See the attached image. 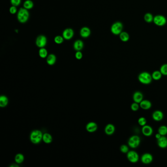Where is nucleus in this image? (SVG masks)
I'll return each instance as SVG.
<instances>
[{"label": "nucleus", "instance_id": "f257e3e1", "mask_svg": "<svg viewBox=\"0 0 167 167\" xmlns=\"http://www.w3.org/2000/svg\"><path fill=\"white\" fill-rule=\"evenodd\" d=\"M30 16L28 9L25 8H20L17 13V19L21 23L27 22Z\"/></svg>", "mask_w": 167, "mask_h": 167}, {"label": "nucleus", "instance_id": "f03ea898", "mask_svg": "<svg viewBox=\"0 0 167 167\" xmlns=\"http://www.w3.org/2000/svg\"><path fill=\"white\" fill-rule=\"evenodd\" d=\"M138 79L141 84L148 85L152 82V75L146 72H143L140 74Z\"/></svg>", "mask_w": 167, "mask_h": 167}, {"label": "nucleus", "instance_id": "7ed1b4c3", "mask_svg": "<svg viewBox=\"0 0 167 167\" xmlns=\"http://www.w3.org/2000/svg\"><path fill=\"white\" fill-rule=\"evenodd\" d=\"M30 140L34 144L40 143L43 138V134L41 131L39 130H34L30 134Z\"/></svg>", "mask_w": 167, "mask_h": 167}, {"label": "nucleus", "instance_id": "20e7f679", "mask_svg": "<svg viewBox=\"0 0 167 167\" xmlns=\"http://www.w3.org/2000/svg\"><path fill=\"white\" fill-rule=\"evenodd\" d=\"M141 139L139 136L137 135H133L129 138L128 140V145L132 148H137L140 145Z\"/></svg>", "mask_w": 167, "mask_h": 167}, {"label": "nucleus", "instance_id": "39448f33", "mask_svg": "<svg viewBox=\"0 0 167 167\" xmlns=\"http://www.w3.org/2000/svg\"><path fill=\"white\" fill-rule=\"evenodd\" d=\"M123 29V25L120 22H117L112 24L111 27V31L114 35H119Z\"/></svg>", "mask_w": 167, "mask_h": 167}, {"label": "nucleus", "instance_id": "423d86ee", "mask_svg": "<svg viewBox=\"0 0 167 167\" xmlns=\"http://www.w3.org/2000/svg\"><path fill=\"white\" fill-rule=\"evenodd\" d=\"M127 158L131 163H136L139 161V156L137 152L134 150H131L127 153Z\"/></svg>", "mask_w": 167, "mask_h": 167}, {"label": "nucleus", "instance_id": "0eeeda50", "mask_svg": "<svg viewBox=\"0 0 167 167\" xmlns=\"http://www.w3.org/2000/svg\"><path fill=\"white\" fill-rule=\"evenodd\" d=\"M153 22L158 26H163L167 23V19L165 16L161 15H158L154 17Z\"/></svg>", "mask_w": 167, "mask_h": 167}, {"label": "nucleus", "instance_id": "6e6552de", "mask_svg": "<svg viewBox=\"0 0 167 167\" xmlns=\"http://www.w3.org/2000/svg\"><path fill=\"white\" fill-rule=\"evenodd\" d=\"M47 43V38L43 35H40L37 37L35 41L36 45L40 48L45 47Z\"/></svg>", "mask_w": 167, "mask_h": 167}, {"label": "nucleus", "instance_id": "1a4fd4ad", "mask_svg": "<svg viewBox=\"0 0 167 167\" xmlns=\"http://www.w3.org/2000/svg\"><path fill=\"white\" fill-rule=\"evenodd\" d=\"M153 159V156L150 153H145L141 156V162L144 164H150L152 162Z\"/></svg>", "mask_w": 167, "mask_h": 167}, {"label": "nucleus", "instance_id": "9d476101", "mask_svg": "<svg viewBox=\"0 0 167 167\" xmlns=\"http://www.w3.org/2000/svg\"><path fill=\"white\" fill-rule=\"evenodd\" d=\"M74 35V31L72 28H67L63 31L62 36L64 39L70 40L73 38Z\"/></svg>", "mask_w": 167, "mask_h": 167}, {"label": "nucleus", "instance_id": "9b49d317", "mask_svg": "<svg viewBox=\"0 0 167 167\" xmlns=\"http://www.w3.org/2000/svg\"><path fill=\"white\" fill-rule=\"evenodd\" d=\"M153 129L150 125H145L142 129V132L144 136L150 137L153 134Z\"/></svg>", "mask_w": 167, "mask_h": 167}, {"label": "nucleus", "instance_id": "f8f14e48", "mask_svg": "<svg viewBox=\"0 0 167 167\" xmlns=\"http://www.w3.org/2000/svg\"><path fill=\"white\" fill-rule=\"evenodd\" d=\"M152 117L153 120L156 122H160L163 120L164 118L163 113L160 110H156L152 113Z\"/></svg>", "mask_w": 167, "mask_h": 167}, {"label": "nucleus", "instance_id": "ddd939ff", "mask_svg": "<svg viewBox=\"0 0 167 167\" xmlns=\"http://www.w3.org/2000/svg\"><path fill=\"white\" fill-rule=\"evenodd\" d=\"M143 94L140 91H136L134 92L133 95V99L134 102L140 103L143 100Z\"/></svg>", "mask_w": 167, "mask_h": 167}, {"label": "nucleus", "instance_id": "4468645a", "mask_svg": "<svg viewBox=\"0 0 167 167\" xmlns=\"http://www.w3.org/2000/svg\"><path fill=\"white\" fill-rule=\"evenodd\" d=\"M157 144L161 148H167V138L165 136H162L157 140Z\"/></svg>", "mask_w": 167, "mask_h": 167}, {"label": "nucleus", "instance_id": "2eb2a0df", "mask_svg": "<svg viewBox=\"0 0 167 167\" xmlns=\"http://www.w3.org/2000/svg\"><path fill=\"white\" fill-rule=\"evenodd\" d=\"M86 129L88 132L93 133L95 132L97 129V124L95 122H90L87 124L86 126Z\"/></svg>", "mask_w": 167, "mask_h": 167}, {"label": "nucleus", "instance_id": "dca6fc26", "mask_svg": "<svg viewBox=\"0 0 167 167\" xmlns=\"http://www.w3.org/2000/svg\"><path fill=\"white\" fill-rule=\"evenodd\" d=\"M140 107L144 110H148L152 107V103L150 101L146 99H143L140 103Z\"/></svg>", "mask_w": 167, "mask_h": 167}, {"label": "nucleus", "instance_id": "f3484780", "mask_svg": "<svg viewBox=\"0 0 167 167\" xmlns=\"http://www.w3.org/2000/svg\"><path fill=\"white\" fill-rule=\"evenodd\" d=\"M115 131V127L113 124H107L105 127V132L108 135H111L114 133Z\"/></svg>", "mask_w": 167, "mask_h": 167}, {"label": "nucleus", "instance_id": "a211bd4d", "mask_svg": "<svg viewBox=\"0 0 167 167\" xmlns=\"http://www.w3.org/2000/svg\"><path fill=\"white\" fill-rule=\"evenodd\" d=\"M91 30L89 28L85 27L81 28L80 35L83 38H87L90 35Z\"/></svg>", "mask_w": 167, "mask_h": 167}, {"label": "nucleus", "instance_id": "6ab92c4d", "mask_svg": "<svg viewBox=\"0 0 167 167\" xmlns=\"http://www.w3.org/2000/svg\"><path fill=\"white\" fill-rule=\"evenodd\" d=\"M84 46V42L80 40H77L74 42L73 45L74 49L76 51H80L83 49Z\"/></svg>", "mask_w": 167, "mask_h": 167}, {"label": "nucleus", "instance_id": "aec40b11", "mask_svg": "<svg viewBox=\"0 0 167 167\" xmlns=\"http://www.w3.org/2000/svg\"><path fill=\"white\" fill-rule=\"evenodd\" d=\"M56 56L54 54H49L47 58V63L49 65H53L56 63Z\"/></svg>", "mask_w": 167, "mask_h": 167}, {"label": "nucleus", "instance_id": "412c9836", "mask_svg": "<svg viewBox=\"0 0 167 167\" xmlns=\"http://www.w3.org/2000/svg\"><path fill=\"white\" fill-rule=\"evenodd\" d=\"M9 103V99L7 97L2 95L0 97V106L1 107H5Z\"/></svg>", "mask_w": 167, "mask_h": 167}, {"label": "nucleus", "instance_id": "4be33fe9", "mask_svg": "<svg viewBox=\"0 0 167 167\" xmlns=\"http://www.w3.org/2000/svg\"><path fill=\"white\" fill-rule=\"evenodd\" d=\"M42 140L46 144H50V143H51L52 142V136L51 134L48 133H44L43 135Z\"/></svg>", "mask_w": 167, "mask_h": 167}, {"label": "nucleus", "instance_id": "5701e85b", "mask_svg": "<svg viewBox=\"0 0 167 167\" xmlns=\"http://www.w3.org/2000/svg\"><path fill=\"white\" fill-rule=\"evenodd\" d=\"M119 37L121 40L123 42H127L129 39V33L125 31H122V32L119 34Z\"/></svg>", "mask_w": 167, "mask_h": 167}, {"label": "nucleus", "instance_id": "b1692460", "mask_svg": "<svg viewBox=\"0 0 167 167\" xmlns=\"http://www.w3.org/2000/svg\"><path fill=\"white\" fill-rule=\"evenodd\" d=\"M162 75L160 71H155L152 73V79L154 80H158L161 78Z\"/></svg>", "mask_w": 167, "mask_h": 167}, {"label": "nucleus", "instance_id": "393cba45", "mask_svg": "<svg viewBox=\"0 0 167 167\" xmlns=\"http://www.w3.org/2000/svg\"><path fill=\"white\" fill-rule=\"evenodd\" d=\"M158 132L162 136H166L167 134V127L166 125H161L159 127Z\"/></svg>", "mask_w": 167, "mask_h": 167}, {"label": "nucleus", "instance_id": "a878e982", "mask_svg": "<svg viewBox=\"0 0 167 167\" xmlns=\"http://www.w3.org/2000/svg\"><path fill=\"white\" fill-rule=\"evenodd\" d=\"M24 156L21 153H18L15 157V161L18 164L22 163L24 161Z\"/></svg>", "mask_w": 167, "mask_h": 167}, {"label": "nucleus", "instance_id": "bb28decb", "mask_svg": "<svg viewBox=\"0 0 167 167\" xmlns=\"http://www.w3.org/2000/svg\"><path fill=\"white\" fill-rule=\"evenodd\" d=\"M24 7L27 9H32L33 7V2L31 1V0H26L24 3L23 5Z\"/></svg>", "mask_w": 167, "mask_h": 167}, {"label": "nucleus", "instance_id": "cd10ccee", "mask_svg": "<svg viewBox=\"0 0 167 167\" xmlns=\"http://www.w3.org/2000/svg\"><path fill=\"white\" fill-rule=\"evenodd\" d=\"M39 55L40 56V58H47L48 56V51L45 48H41L39 51Z\"/></svg>", "mask_w": 167, "mask_h": 167}, {"label": "nucleus", "instance_id": "c85d7f7f", "mask_svg": "<svg viewBox=\"0 0 167 167\" xmlns=\"http://www.w3.org/2000/svg\"><path fill=\"white\" fill-rule=\"evenodd\" d=\"M153 17L152 14L150 13H146L144 16V21H146L147 23H151L153 21Z\"/></svg>", "mask_w": 167, "mask_h": 167}, {"label": "nucleus", "instance_id": "c756f323", "mask_svg": "<svg viewBox=\"0 0 167 167\" xmlns=\"http://www.w3.org/2000/svg\"><path fill=\"white\" fill-rule=\"evenodd\" d=\"M64 39L63 37L60 35H58L54 37V41L55 43L57 44H61L64 41Z\"/></svg>", "mask_w": 167, "mask_h": 167}, {"label": "nucleus", "instance_id": "7c9ffc66", "mask_svg": "<svg viewBox=\"0 0 167 167\" xmlns=\"http://www.w3.org/2000/svg\"><path fill=\"white\" fill-rule=\"evenodd\" d=\"M160 71L164 76H167V64H164L161 66Z\"/></svg>", "mask_w": 167, "mask_h": 167}, {"label": "nucleus", "instance_id": "2f4dec72", "mask_svg": "<svg viewBox=\"0 0 167 167\" xmlns=\"http://www.w3.org/2000/svg\"><path fill=\"white\" fill-rule=\"evenodd\" d=\"M131 109L133 111H137L140 107L139 103L134 102L131 105Z\"/></svg>", "mask_w": 167, "mask_h": 167}, {"label": "nucleus", "instance_id": "473e14b6", "mask_svg": "<svg viewBox=\"0 0 167 167\" xmlns=\"http://www.w3.org/2000/svg\"><path fill=\"white\" fill-rule=\"evenodd\" d=\"M138 124H139V125L143 127L144 125H146L147 121H146V119L143 117H142L139 118L138 120Z\"/></svg>", "mask_w": 167, "mask_h": 167}, {"label": "nucleus", "instance_id": "72a5a7b5", "mask_svg": "<svg viewBox=\"0 0 167 167\" xmlns=\"http://www.w3.org/2000/svg\"><path fill=\"white\" fill-rule=\"evenodd\" d=\"M120 150L122 153H127L129 152V146L125 144H122L120 146Z\"/></svg>", "mask_w": 167, "mask_h": 167}, {"label": "nucleus", "instance_id": "f704fd0d", "mask_svg": "<svg viewBox=\"0 0 167 167\" xmlns=\"http://www.w3.org/2000/svg\"><path fill=\"white\" fill-rule=\"evenodd\" d=\"M21 0H11V3L12 5L17 7L21 4Z\"/></svg>", "mask_w": 167, "mask_h": 167}, {"label": "nucleus", "instance_id": "c9c22d12", "mask_svg": "<svg viewBox=\"0 0 167 167\" xmlns=\"http://www.w3.org/2000/svg\"><path fill=\"white\" fill-rule=\"evenodd\" d=\"M75 56L76 58L78 60H80L82 59L83 56V54H82V52L80 51H77V52L75 54Z\"/></svg>", "mask_w": 167, "mask_h": 167}, {"label": "nucleus", "instance_id": "e433bc0d", "mask_svg": "<svg viewBox=\"0 0 167 167\" xmlns=\"http://www.w3.org/2000/svg\"><path fill=\"white\" fill-rule=\"evenodd\" d=\"M9 12H10L11 14H15L17 12V9H16V7L14 6V5H12V6L10 7V9H9Z\"/></svg>", "mask_w": 167, "mask_h": 167}, {"label": "nucleus", "instance_id": "4c0bfd02", "mask_svg": "<svg viewBox=\"0 0 167 167\" xmlns=\"http://www.w3.org/2000/svg\"><path fill=\"white\" fill-rule=\"evenodd\" d=\"M155 138H156V139L157 140H158L159 139V138H160L161 137V136H162V135H161V134H159L158 132V133H156V135H155Z\"/></svg>", "mask_w": 167, "mask_h": 167}, {"label": "nucleus", "instance_id": "58836bf2", "mask_svg": "<svg viewBox=\"0 0 167 167\" xmlns=\"http://www.w3.org/2000/svg\"><path fill=\"white\" fill-rule=\"evenodd\" d=\"M11 167H18V166L17 165H16V164H12L10 166Z\"/></svg>", "mask_w": 167, "mask_h": 167}]
</instances>
